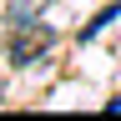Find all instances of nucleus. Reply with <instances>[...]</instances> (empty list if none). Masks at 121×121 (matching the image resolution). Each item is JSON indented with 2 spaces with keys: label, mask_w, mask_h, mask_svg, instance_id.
I'll use <instances>...</instances> for the list:
<instances>
[{
  "label": "nucleus",
  "mask_w": 121,
  "mask_h": 121,
  "mask_svg": "<svg viewBox=\"0 0 121 121\" xmlns=\"http://www.w3.org/2000/svg\"><path fill=\"white\" fill-rule=\"evenodd\" d=\"M56 45V30L40 25V20H25V25H10V40H5V56L10 66H35V60Z\"/></svg>",
  "instance_id": "f257e3e1"
},
{
  "label": "nucleus",
  "mask_w": 121,
  "mask_h": 121,
  "mask_svg": "<svg viewBox=\"0 0 121 121\" xmlns=\"http://www.w3.org/2000/svg\"><path fill=\"white\" fill-rule=\"evenodd\" d=\"M45 0H5V25H25V20H40Z\"/></svg>",
  "instance_id": "f03ea898"
},
{
  "label": "nucleus",
  "mask_w": 121,
  "mask_h": 121,
  "mask_svg": "<svg viewBox=\"0 0 121 121\" xmlns=\"http://www.w3.org/2000/svg\"><path fill=\"white\" fill-rule=\"evenodd\" d=\"M0 96H5V81H0Z\"/></svg>",
  "instance_id": "7ed1b4c3"
}]
</instances>
